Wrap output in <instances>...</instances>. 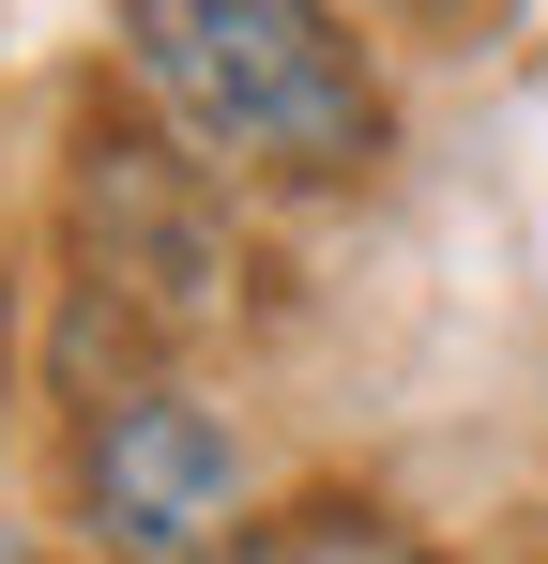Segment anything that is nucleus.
I'll return each mask as SVG.
<instances>
[{"instance_id":"1","label":"nucleus","mask_w":548,"mask_h":564,"mask_svg":"<svg viewBox=\"0 0 548 564\" xmlns=\"http://www.w3.org/2000/svg\"><path fill=\"white\" fill-rule=\"evenodd\" d=\"M122 77L213 184L336 198L396 153V93L336 0H122Z\"/></svg>"},{"instance_id":"2","label":"nucleus","mask_w":548,"mask_h":564,"mask_svg":"<svg viewBox=\"0 0 548 564\" xmlns=\"http://www.w3.org/2000/svg\"><path fill=\"white\" fill-rule=\"evenodd\" d=\"M229 321H244L229 184L153 107H77V153H62V367H77V397L183 381V351Z\"/></svg>"},{"instance_id":"3","label":"nucleus","mask_w":548,"mask_h":564,"mask_svg":"<svg viewBox=\"0 0 548 564\" xmlns=\"http://www.w3.org/2000/svg\"><path fill=\"white\" fill-rule=\"evenodd\" d=\"M62 519L91 564H244L260 550V458L198 381H107L62 427Z\"/></svg>"},{"instance_id":"4","label":"nucleus","mask_w":548,"mask_h":564,"mask_svg":"<svg viewBox=\"0 0 548 564\" xmlns=\"http://www.w3.org/2000/svg\"><path fill=\"white\" fill-rule=\"evenodd\" d=\"M274 564H442V550H427V534H396L381 503H320V519H305Z\"/></svg>"},{"instance_id":"5","label":"nucleus","mask_w":548,"mask_h":564,"mask_svg":"<svg viewBox=\"0 0 548 564\" xmlns=\"http://www.w3.org/2000/svg\"><path fill=\"white\" fill-rule=\"evenodd\" d=\"M336 15H396V31H472L487 0H336Z\"/></svg>"},{"instance_id":"6","label":"nucleus","mask_w":548,"mask_h":564,"mask_svg":"<svg viewBox=\"0 0 548 564\" xmlns=\"http://www.w3.org/2000/svg\"><path fill=\"white\" fill-rule=\"evenodd\" d=\"M0 564H31V550H15V534H0Z\"/></svg>"}]
</instances>
